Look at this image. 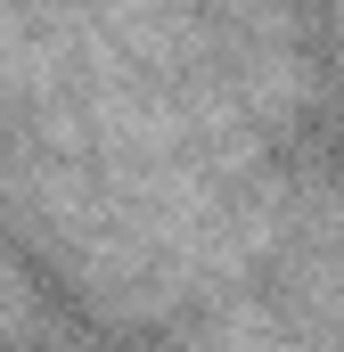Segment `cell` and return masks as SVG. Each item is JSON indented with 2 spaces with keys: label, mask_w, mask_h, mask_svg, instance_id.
I'll use <instances>...</instances> for the list:
<instances>
[{
  "label": "cell",
  "mask_w": 344,
  "mask_h": 352,
  "mask_svg": "<svg viewBox=\"0 0 344 352\" xmlns=\"http://www.w3.org/2000/svg\"><path fill=\"white\" fill-rule=\"evenodd\" d=\"M33 311H41V295H33V270L8 254V238H0V344H17V336H33Z\"/></svg>",
  "instance_id": "2"
},
{
  "label": "cell",
  "mask_w": 344,
  "mask_h": 352,
  "mask_svg": "<svg viewBox=\"0 0 344 352\" xmlns=\"http://www.w3.org/2000/svg\"><path fill=\"white\" fill-rule=\"evenodd\" d=\"M197 352H320L295 320H279V311H262V303H230L205 336H197Z\"/></svg>",
  "instance_id": "1"
}]
</instances>
